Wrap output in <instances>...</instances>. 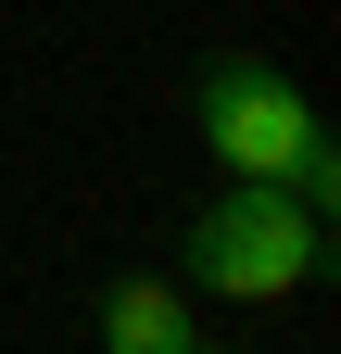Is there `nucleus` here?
<instances>
[{
    "label": "nucleus",
    "instance_id": "obj_3",
    "mask_svg": "<svg viewBox=\"0 0 341 354\" xmlns=\"http://www.w3.org/2000/svg\"><path fill=\"white\" fill-rule=\"evenodd\" d=\"M101 354H190V291L177 279H114L101 291Z\"/></svg>",
    "mask_w": 341,
    "mask_h": 354
},
{
    "label": "nucleus",
    "instance_id": "obj_2",
    "mask_svg": "<svg viewBox=\"0 0 341 354\" xmlns=\"http://www.w3.org/2000/svg\"><path fill=\"white\" fill-rule=\"evenodd\" d=\"M316 140L329 127H316V102L278 64H202V152H215L240 190H291Z\"/></svg>",
    "mask_w": 341,
    "mask_h": 354
},
{
    "label": "nucleus",
    "instance_id": "obj_1",
    "mask_svg": "<svg viewBox=\"0 0 341 354\" xmlns=\"http://www.w3.org/2000/svg\"><path fill=\"white\" fill-rule=\"evenodd\" d=\"M190 279L228 291V304L316 291V279H329V215H304L291 190H228V203L190 228Z\"/></svg>",
    "mask_w": 341,
    "mask_h": 354
},
{
    "label": "nucleus",
    "instance_id": "obj_4",
    "mask_svg": "<svg viewBox=\"0 0 341 354\" xmlns=\"http://www.w3.org/2000/svg\"><path fill=\"white\" fill-rule=\"evenodd\" d=\"M190 354H202V342H190Z\"/></svg>",
    "mask_w": 341,
    "mask_h": 354
}]
</instances>
